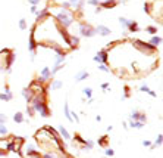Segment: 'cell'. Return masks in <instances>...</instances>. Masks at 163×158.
<instances>
[{
    "mask_svg": "<svg viewBox=\"0 0 163 158\" xmlns=\"http://www.w3.org/2000/svg\"><path fill=\"white\" fill-rule=\"evenodd\" d=\"M88 76H90V74H88L87 71H79L75 76V81H84V80L88 79Z\"/></svg>",
    "mask_w": 163,
    "mask_h": 158,
    "instance_id": "obj_17",
    "label": "cell"
},
{
    "mask_svg": "<svg viewBox=\"0 0 163 158\" xmlns=\"http://www.w3.org/2000/svg\"><path fill=\"white\" fill-rule=\"evenodd\" d=\"M59 136H60V139H62V140H71V139H72L71 133L66 130L63 126H59Z\"/></svg>",
    "mask_w": 163,
    "mask_h": 158,
    "instance_id": "obj_14",
    "label": "cell"
},
{
    "mask_svg": "<svg viewBox=\"0 0 163 158\" xmlns=\"http://www.w3.org/2000/svg\"><path fill=\"white\" fill-rule=\"evenodd\" d=\"M75 140L78 142V143H82V145L85 143V139H82V137H81V135H78V133H75Z\"/></svg>",
    "mask_w": 163,
    "mask_h": 158,
    "instance_id": "obj_38",
    "label": "cell"
},
{
    "mask_svg": "<svg viewBox=\"0 0 163 158\" xmlns=\"http://www.w3.org/2000/svg\"><path fill=\"white\" fill-rule=\"evenodd\" d=\"M94 140H91V139H85V143L81 146V149H88V151H91L93 148H94Z\"/></svg>",
    "mask_w": 163,
    "mask_h": 158,
    "instance_id": "obj_20",
    "label": "cell"
},
{
    "mask_svg": "<svg viewBox=\"0 0 163 158\" xmlns=\"http://www.w3.org/2000/svg\"><path fill=\"white\" fill-rule=\"evenodd\" d=\"M96 121H97V123L101 121V117H100V115H96Z\"/></svg>",
    "mask_w": 163,
    "mask_h": 158,
    "instance_id": "obj_54",
    "label": "cell"
},
{
    "mask_svg": "<svg viewBox=\"0 0 163 158\" xmlns=\"http://www.w3.org/2000/svg\"><path fill=\"white\" fill-rule=\"evenodd\" d=\"M30 158H41V155H40V152H38V154H35V155H33V157H30Z\"/></svg>",
    "mask_w": 163,
    "mask_h": 158,
    "instance_id": "obj_53",
    "label": "cell"
},
{
    "mask_svg": "<svg viewBox=\"0 0 163 158\" xmlns=\"http://www.w3.org/2000/svg\"><path fill=\"white\" fill-rule=\"evenodd\" d=\"M40 2H41V0H28V3H31L33 6H37V5H40Z\"/></svg>",
    "mask_w": 163,
    "mask_h": 158,
    "instance_id": "obj_45",
    "label": "cell"
},
{
    "mask_svg": "<svg viewBox=\"0 0 163 158\" xmlns=\"http://www.w3.org/2000/svg\"><path fill=\"white\" fill-rule=\"evenodd\" d=\"M6 121H8V117L5 114H0V124H5Z\"/></svg>",
    "mask_w": 163,
    "mask_h": 158,
    "instance_id": "obj_41",
    "label": "cell"
},
{
    "mask_svg": "<svg viewBox=\"0 0 163 158\" xmlns=\"http://www.w3.org/2000/svg\"><path fill=\"white\" fill-rule=\"evenodd\" d=\"M145 31L150 34H157V27H153V25H150V27H147L145 28Z\"/></svg>",
    "mask_w": 163,
    "mask_h": 158,
    "instance_id": "obj_35",
    "label": "cell"
},
{
    "mask_svg": "<svg viewBox=\"0 0 163 158\" xmlns=\"http://www.w3.org/2000/svg\"><path fill=\"white\" fill-rule=\"evenodd\" d=\"M96 33L103 35V37H106V35H110L112 34V30L109 27H106V25H98V27H96Z\"/></svg>",
    "mask_w": 163,
    "mask_h": 158,
    "instance_id": "obj_11",
    "label": "cell"
},
{
    "mask_svg": "<svg viewBox=\"0 0 163 158\" xmlns=\"http://www.w3.org/2000/svg\"><path fill=\"white\" fill-rule=\"evenodd\" d=\"M113 130V126H107V132H112Z\"/></svg>",
    "mask_w": 163,
    "mask_h": 158,
    "instance_id": "obj_56",
    "label": "cell"
},
{
    "mask_svg": "<svg viewBox=\"0 0 163 158\" xmlns=\"http://www.w3.org/2000/svg\"><path fill=\"white\" fill-rule=\"evenodd\" d=\"M150 42H152L150 45L156 47V46H159L160 43H162V37H159V35H154V37H152V40H150Z\"/></svg>",
    "mask_w": 163,
    "mask_h": 158,
    "instance_id": "obj_28",
    "label": "cell"
},
{
    "mask_svg": "<svg viewBox=\"0 0 163 158\" xmlns=\"http://www.w3.org/2000/svg\"><path fill=\"white\" fill-rule=\"evenodd\" d=\"M84 5H85V0H79L75 6H74V9H75V11H81V9L84 8Z\"/></svg>",
    "mask_w": 163,
    "mask_h": 158,
    "instance_id": "obj_33",
    "label": "cell"
},
{
    "mask_svg": "<svg viewBox=\"0 0 163 158\" xmlns=\"http://www.w3.org/2000/svg\"><path fill=\"white\" fill-rule=\"evenodd\" d=\"M128 30H129L131 33H138L140 31V27H138V24L135 22V21H132L129 24V27H128Z\"/></svg>",
    "mask_w": 163,
    "mask_h": 158,
    "instance_id": "obj_26",
    "label": "cell"
},
{
    "mask_svg": "<svg viewBox=\"0 0 163 158\" xmlns=\"http://www.w3.org/2000/svg\"><path fill=\"white\" fill-rule=\"evenodd\" d=\"M22 96L25 98V101H27V103H31V101H33V98L35 96V93H34L30 87H27V89H24L22 90Z\"/></svg>",
    "mask_w": 163,
    "mask_h": 158,
    "instance_id": "obj_12",
    "label": "cell"
},
{
    "mask_svg": "<svg viewBox=\"0 0 163 158\" xmlns=\"http://www.w3.org/2000/svg\"><path fill=\"white\" fill-rule=\"evenodd\" d=\"M13 99V96H9L6 93H0V101H5V102H9Z\"/></svg>",
    "mask_w": 163,
    "mask_h": 158,
    "instance_id": "obj_32",
    "label": "cell"
},
{
    "mask_svg": "<svg viewBox=\"0 0 163 158\" xmlns=\"http://www.w3.org/2000/svg\"><path fill=\"white\" fill-rule=\"evenodd\" d=\"M131 120H132V121H140V123H144V124H145L147 115L140 113V111H132V113H131Z\"/></svg>",
    "mask_w": 163,
    "mask_h": 158,
    "instance_id": "obj_7",
    "label": "cell"
},
{
    "mask_svg": "<svg viewBox=\"0 0 163 158\" xmlns=\"http://www.w3.org/2000/svg\"><path fill=\"white\" fill-rule=\"evenodd\" d=\"M98 69L100 71H104V72H110V68L106 67V65H98Z\"/></svg>",
    "mask_w": 163,
    "mask_h": 158,
    "instance_id": "obj_42",
    "label": "cell"
},
{
    "mask_svg": "<svg viewBox=\"0 0 163 158\" xmlns=\"http://www.w3.org/2000/svg\"><path fill=\"white\" fill-rule=\"evenodd\" d=\"M98 12H101V8L98 6V8H96V13H98Z\"/></svg>",
    "mask_w": 163,
    "mask_h": 158,
    "instance_id": "obj_57",
    "label": "cell"
},
{
    "mask_svg": "<svg viewBox=\"0 0 163 158\" xmlns=\"http://www.w3.org/2000/svg\"><path fill=\"white\" fill-rule=\"evenodd\" d=\"M128 127H131V129H138V130H140V129L144 127V123H140V121H132V120H131Z\"/></svg>",
    "mask_w": 163,
    "mask_h": 158,
    "instance_id": "obj_24",
    "label": "cell"
},
{
    "mask_svg": "<svg viewBox=\"0 0 163 158\" xmlns=\"http://www.w3.org/2000/svg\"><path fill=\"white\" fill-rule=\"evenodd\" d=\"M6 154H8V152H6V151H0V157H5V155H6Z\"/></svg>",
    "mask_w": 163,
    "mask_h": 158,
    "instance_id": "obj_55",
    "label": "cell"
},
{
    "mask_svg": "<svg viewBox=\"0 0 163 158\" xmlns=\"http://www.w3.org/2000/svg\"><path fill=\"white\" fill-rule=\"evenodd\" d=\"M118 3H119L118 0H104V2L98 3V6H100L101 9H113Z\"/></svg>",
    "mask_w": 163,
    "mask_h": 158,
    "instance_id": "obj_9",
    "label": "cell"
},
{
    "mask_svg": "<svg viewBox=\"0 0 163 158\" xmlns=\"http://www.w3.org/2000/svg\"><path fill=\"white\" fill-rule=\"evenodd\" d=\"M34 33H35V30H31V35H30V42H28V49H30V52H31V58H35V40H34Z\"/></svg>",
    "mask_w": 163,
    "mask_h": 158,
    "instance_id": "obj_8",
    "label": "cell"
},
{
    "mask_svg": "<svg viewBox=\"0 0 163 158\" xmlns=\"http://www.w3.org/2000/svg\"><path fill=\"white\" fill-rule=\"evenodd\" d=\"M107 58H109V53L106 52V50H100L97 55L94 56V62H97L98 65H106Z\"/></svg>",
    "mask_w": 163,
    "mask_h": 158,
    "instance_id": "obj_5",
    "label": "cell"
},
{
    "mask_svg": "<svg viewBox=\"0 0 163 158\" xmlns=\"http://www.w3.org/2000/svg\"><path fill=\"white\" fill-rule=\"evenodd\" d=\"M38 152H40V151H37L33 143H30V145H27V146H25V155H27L28 158L33 157V155H35V154H38Z\"/></svg>",
    "mask_w": 163,
    "mask_h": 158,
    "instance_id": "obj_15",
    "label": "cell"
},
{
    "mask_svg": "<svg viewBox=\"0 0 163 158\" xmlns=\"http://www.w3.org/2000/svg\"><path fill=\"white\" fill-rule=\"evenodd\" d=\"M19 28H21V30H27V21H25L24 18L19 21Z\"/></svg>",
    "mask_w": 163,
    "mask_h": 158,
    "instance_id": "obj_40",
    "label": "cell"
},
{
    "mask_svg": "<svg viewBox=\"0 0 163 158\" xmlns=\"http://www.w3.org/2000/svg\"><path fill=\"white\" fill-rule=\"evenodd\" d=\"M149 95H150L152 98H157V93H156L154 90H150V92H149Z\"/></svg>",
    "mask_w": 163,
    "mask_h": 158,
    "instance_id": "obj_48",
    "label": "cell"
},
{
    "mask_svg": "<svg viewBox=\"0 0 163 158\" xmlns=\"http://www.w3.org/2000/svg\"><path fill=\"white\" fill-rule=\"evenodd\" d=\"M56 19L63 25V28H68L71 24L74 22V19H75V18H72V13H71V12L63 11V9H62L59 13H56Z\"/></svg>",
    "mask_w": 163,
    "mask_h": 158,
    "instance_id": "obj_2",
    "label": "cell"
},
{
    "mask_svg": "<svg viewBox=\"0 0 163 158\" xmlns=\"http://www.w3.org/2000/svg\"><path fill=\"white\" fill-rule=\"evenodd\" d=\"M107 142H109V136H101L100 139H98V146L101 148H107Z\"/></svg>",
    "mask_w": 163,
    "mask_h": 158,
    "instance_id": "obj_23",
    "label": "cell"
},
{
    "mask_svg": "<svg viewBox=\"0 0 163 158\" xmlns=\"http://www.w3.org/2000/svg\"><path fill=\"white\" fill-rule=\"evenodd\" d=\"M27 114H28L30 117H34V114H35V111H34V108L31 106V105H28V106H27Z\"/></svg>",
    "mask_w": 163,
    "mask_h": 158,
    "instance_id": "obj_37",
    "label": "cell"
},
{
    "mask_svg": "<svg viewBox=\"0 0 163 158\" xmlns=\"http://www.w3.org/2000/svg\"><path fill=\"white\" fill-rule=\"evenodd\" d=\"M65 58H66V52H63V53H56V56H54V65L63 64Z\"/></svg>",
    "mask_w": 163,
    "mask_h": 158,
    "instance_id": "obj_16",
    "label": "cell"
},
{
    "mask_svg": "<svg viewBox=\"0 0 163 158\" xmlns=\"http://www.w3.org/2000/svg\"><path fill=\"white\" fill-rule=\"evenodd\" d=\"M78 30H79V34L81 35H84V37H93V35H96V28L94 27H91L90 24L87 22H81L79 24V27H78Z\"/></svg>",
    "mask_w": 163,
    "mask_h": 158,
    "instance_id": "obj_4",
    "label": "cell"
},
{
    "mask_svg": "<svg viewBox=\"0 0 163 158\" xmlns=\"http://www.w3.org/2000/svg\"><path fill=\"white\" fill-rule=\"evenodd\" d=\"M134 46L137 47V49H140L142 53H154L156 52V47L152 46L150 43H145V42H142V40H134Z\"/></svg>",
    "mask_w": 163,
    "mask_h": 158,
    "instance_id": "obj_3",
    "label": "cell"
},
{
    "mask_svg": "<svg viewBox=\"0 0 163 158\" xmlns=\"http://www.w3.org/2000/svg\"><path fill=\"white\" fill-rule=\"evenodd\" d=\"M69 45L72 47H76L79 45V37L78 35H69Z\"/></svg>",
    "mask_w": 163,
    "mask_h": 158,
    "instance_id": "obj_22",
    "label": "cell"
},
{
    "mask_svg": "<svg viewBox=\"0 0 163 158\" xmlns=\"http://www.w3.org/2000/svg\"><path fill=\"white\" fill-rule=\"evenodd\" d=\"M60 158H71V157H69L66 152H62V157H60Z\"/></svg>",
    "mask_w": 163,
    "mask_h": 158,
    "instance_id": "obj_52",
    "label": "cell"
},
{
    "mask_svg": "<svg viewBox=\"0 0 163 158\" xmlns=\"http://www.w3.org/2000/svg\"><path fill=\"white\" fill-rule=\"evenodd\" d=\"M63 111H65V117L68 118V121H71V123H72V117H71V109H69V105H68V102H65Z\"/></svg>",
    "mask_w": 163,
    "mask_h": 158,
    "instance_id": "obj_25",
    "label": "cell"
},
{
    "mask_svg": "<svg viewBox=\"0 0 163 158\" xmlns=\"http://www.w3.org/2000/svg\"><path fill=\"white\" fill-rule=\"evenodd\" d=\"M31 12L33 13H37V6H31Z\"/></svg>",
    "mask_w": 163,
    "mask_h": 158,
    "instance_id": "obj_51",
    "label": "cell"
},
{
    "mask_svg": "<svg viewBox=\"0 0 163 158\" xmlns=\"http://www.w3.org/2000/svg\"><path fill=\"white\" fill-rule=\"evenodd\" d=\"M41 158H57V157H56V154H53V152H46V154L41 155Z\"/></svg>",
    "mask_w": 163,
    "mask_h": 158,
    "instance_id": "obj_39",
    "label": "cell"
},
{
    "mask_svg": "<svg viewBox=\"0 0 163 158\" xmlns=\"http://www.w3.org/2000/svg\"><path fill=\"white\" fill-rule=\"evenodd\" d=\"M53 79L52 76H50V68L49 67H44L43 69H41V72H40V77L35 80L37 83H44V81H47V80Z\"/></svg>",
    "mask_w": 163,
    "mask_h": 158,
    "instance_id": "obj_6",
    "label": "cell"
},
{
    "mask_svg": "<svg viewBox=\"0 0 163 158\" xmlns=\"http://www.w3.org/2000/svg\"><path fill=\"white\" fill-rule=\"evenodd\" d=\"M104 155H106V157H113V155H115V151H113L112 148H106V151H104Z\"/></svg>",
    "mask_w": 163,
    "mask_h": 158,
    "instance_id": "obj_36",
    "label": "cell"
},
{
    "mask_svg": "<svg viewBox=\"0 0 163 158\" xmlns=\"http://www.w3.org/2000/svg\"><path fill=\"white\" fill-rule=\"evenodd\" d=\"M142 146L150 148V146H152V142H150V140H142Z\"/></svg>",
    "mask_w": 163,
    "mask_h": 158,
    "instance_id": "obj_44",
    "label": "cell"
},
{
    "mask_svg": "<svg viewBox=\"0 0 163 158\" xmlns=\"http://www.w3.org/2000/svg\"><path fill=\"white\" fill-rule=\"evenodd\" d=\"M34 108L35 113H40L41 117H50V109L47 106V101H46V93H35L33 101L30 103Z\"/></svg>",
    "mask_w": 163,
    "mask_h": 158,
    "instance_id": "obj_1",
    "label": "cell"
},
{
    "mask_svg": "<svg viewBox=\"0 0 163 158\" xmlns=\"http://www.w3.org/2000/svg\"><path fill=\"white\" fill-rule=\"evenodd\" d=\"M107 87H109V83H103V84H101V89H104V90H106Z\"/></svg>",
    "mask_w": 163,
    "mask_h": 158,
    "instance_id": "obj_50",
    "label": "cell"
},
{
    "mask_svg": "<svg viewBox=\"0 0 163 158\" xmlns=\"http://www.w3.org/2000/svg\"><path fill=\"white\" fill-rule=\"evenodd\" d=\"M63 86V81L62 80H54V81H52V84H50V89L52 90H57V89H60Z\"/></svg>",
    "mask_w": 163,
    "mask_h": 158,
    "instance_id": "obj_21",
    "label": "cell"
},
{
    "mask_svg": "<svg viewBox=\"0 0 163 158\" xmlns=\"http://www.w3.org/2000/svg\"><path fill=\"white\" fill-rule=\"evenodd\" d=\"M63 68H65L63 64H60V65H53V68L50 69V76H52V77L56 76V72H57V71H60V69H63Z\"/></svg>",
    "mask_w": 163,
    "mask_h": 158,
    "instance_id": "obj_27",
    "label": "cell"
},
{
    "mask_svg": "<svg viewBox=\"0 0 163 158\" xmlns=\"http://www.w3.org/2000/svg\"><path fill=\"white\" fill-rule=\"evenodd\" d=\"M0 135L2 136L9 135V130H8V127H6L5 124H0Z\"/></svg>",
    "mask_w": 163,
    "mask_h": 158,
    "instance_id": "obj_34",
    "label": "cell"
},
{
    "mask_svg": "<svg viewBox=\"0 0 163 158\" xmlns=\"http://www.w3.org/2000/svg\"><path fill=\"white\" fill-rule=\"evenodd\" d=\"M82 93L87 96L88 99H91V98H93V90H91L90 87H84V89H82Z\"/></svg>",
    "mask_w": 163,
    "mask_h": 158,
    "instance_id": "obj_31",
    "label": "cell"
},
{
    "mask_svg": "<svg viewBox=\"0 0 163 158\" xmlns=\"http://www.w3.org/2000/svg\"><path fill=\"white\" fill-rule=\"evenodd\" d=\"M129 87H128V86H126V87H123V95H122V96H120V99H122V101H125V99H128V98H129Z\"/></svg>",
    "mask_w": 163,
    "mask_h": 158,
    "instance_id": "obj_30",
    "label": "cell"
},
{
    "mask_svg": "<svg viewBox=\"0 0 163 158\" xmlns=\"http://www.w3.org/2000/svg\"><path fill=\"white\" fill-rule=\"evenodd\" d=\"M144 12L150 13V5H149V3H145V5H144Z\"/></svg>",
    "mask_w": 163,
    "mask_h": 158,
    "instance_id": "obj_47",
    "label": "cell"
},
{
    "mask_svg": "<svg viewBox=\"0 0 163 158\" xmlns=\"http://www.w3.org/2000/svg\"><path fill=\"white\" fill-rule=\"evenodd\" d=\"M119 22L122 24L123 27H126V28H128V27H129V24L132 22V19H126V18H123V16H120V18H119Z\"/></svg>",
    "mask_w": 163,
    "mask_h": 158,
    "instance_id": "obj_29",
    "label": "cell"
},
{
    "mask_svg": "<svg viewBox=\"0 0 163 158\" xmlns=\"http://www.w3.org/2000/svg\"><path fill=\"white\" fill-rule=\"evenodd\" d=\"M162 142H163V135L160 133V135H157V137H156V140H154V143H152V146H150V149H156L157 146H162Z\"/></svg>",
    "mask_w": 163,
    "mask_h": 158,
    "instance_id": "obj_18",
    "label": "cell"
},
{
    "mask_svg": "<svg viewBox=\"0 0 163 158\" xmlns=\"http://www.w3.org/2000/svg\"><path fill=\"white\" fill-rule=\"evenodd\" d=\"M140 92H145V93H149V92H150V87H149L147 84H142L141 87H140Z\"/></svg>",
    "mask_w": 163,
    "mask_h": 158,
    "instance_id": "obj_43",
    "label": "cell"
},
{
    "mask_svg": "<svg viewBox=\"0 0 163 158\" xmlns=\"http://www.w3.org/2000/svg\"><path fill=\"white\" fill-rule=\"evenodd\" d=\"M78 2H79V0H69V5H71V6L74 8V6H75V5L78 3Z\"/></svg>",
    "mask_w": 163,
    "mask_h": 158,
    "instance_id": "obj_49",
    "label": "cell"
},
{
    "mask_svg": "<svg viewBox=\"0 0 163 158\" xmlns=\"http://www.w3.org/2000/svg\"><path fill=\"white\" fill-rule=\"evenodd\" d=\"M5 56H8L6 58V71H11V67H12V64H13V61H15V58H16V53H13V50H11Z\"/></svg>",
    "mask_w": 163,
    "mask_h": 158,
    "instance_id": "obj_13",
    "label": "cell"
},
{
    "mask_svg": "<svg viewBox=\"0 0 163 158\" xmlns=\"http://www.w3.org/2000/svg\"><path fill=\"white\" fill-rule=\"evenodd\" d=\"M88 3H90V5H93V6H98V3H100V2H98V0H88Z\"/></svg>",
    "mask_w": 163,
    "mask_h": 158,
    "instance_id": "obj_46",
    "label": "cell"
},
{
    "mask_svg": "<svg viewBox=\"0 0 163 158\" xmlns=\"http://www.w3.org/2000/svg\"><path fill=\"white\" fill-rule=\"evenodd\" d=\"M13 121H15V123H18V124H22V123L25 121L24 114H22V113H15V115H13Z\"/></svg>",
    "mask_w": 163,
    "mask_h": 158,
    "instance_id": "obj_19",
    "label": "cell"
},
{
    "mask_svg": "<svg viewBox=\"0 0 163 158\" xmlns=\"http://www.w3.org/2000/svg\"><path fill=\"white\" fill-rule=\"evenodd\" d=\"M35 15H37V19H35V22L38 24L40 21H43L44 18H49V16H50V12H49V9H47V8H44V9H41L40 12L37 11V13H35Z\"/></svg>",
    "mask_w": 163,
    "mask_h": 158,
    "instance_id": "obj_10",
    "label": "cell"
}]
</instances>
